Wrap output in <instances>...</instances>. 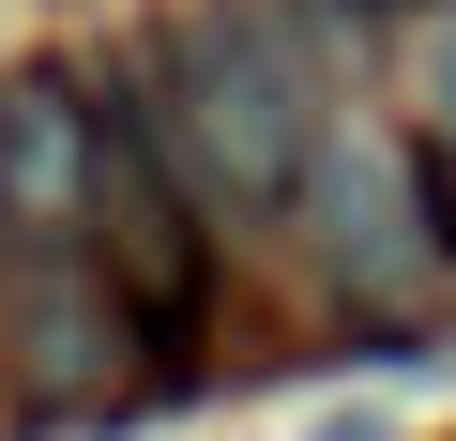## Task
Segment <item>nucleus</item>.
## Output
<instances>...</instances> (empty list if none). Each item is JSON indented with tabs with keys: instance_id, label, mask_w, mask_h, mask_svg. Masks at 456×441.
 <instances>
[{
	"instance_id": "obj_1",
	"label": "nucleus",
	"mask_w": 456,
	"mask_h": 441,
	"mask_svg": "<svg viewBox=\"0 0 456 441\" xmlns=\"http://www.w3.org/2000/svg\"><path fill=\"white\" fill-rule=\"evenodd\" d=\"M183 107H198V183H213V213H274V198L320 167V92H305V61L274 46V16H244V0H213V16L183 31Z\"/></svg>"
},
{
	"instance_id": "obj_2",
	"label": "nucleus",
	"mask_w": 456,
	"mask_h": 441,
	"mask_svg": "<svg viewBox=\"0 0 456 441\" xmlns=\"http://www.w3.org/2000/svg\"><path fill=\"white\" fill-rule=\"evenodd\" d=\"M92 107H77V77H0V229H77V213H92Z\"/></svg>"
},
{
	"instance_id": "obj_3",
	"label": "nucleus",
	"mask_w": 456,
	"mask_h": 441,
	"mask_svg": "<svg viewBox=\"0 0 456 441\" xmlns=\"http://www.w3.org/2000/svg\"><path fill=\"white\" fill-rule=\"evenodd\" d=\"M335 213H350V229H335V259H350L365 290H395V274H411V229H395V183H380L365 152L335 167Z\"/></svg>"
},
{
	"instance_id": "obj_4",
	"label": "nucleus",
	"mask_w": 456,
	"mask_h": 441,
	"mask_svg": "<svg viewBox=\"0 0 456 441\" xmlns=\"http://www.w3.org/2000/svg\"><path fill=\"white\" fill-rule=\"evenodd\" d=\"M31 335H46V350H31V380H46V396H92V305H77V290H46V305H31Z\"/></svg>"
},
{
	"instance_id": "obj_5",
	"label": "nucleus",
	"mask_w": 456,
	"mask_h": 441,
	"mask_svg": "<svg viewBox=\"0 0 456 441\" xmlns=\"http://www.w3.org/2000/svg\"><path fill=\"white\" fill-rule=\"evenodd\" d=\"M426 229H441V259H456V137L426 152Z\"/></svg>"
},
{
	"instance_id": "obj_6",
	"label": "nucleus",
	"mask_w": 456,
	"mask_h": 441,
	"mask_svg": "<svg viewBox=\"0 0 456 441\" xmlns=\"http://www.w3.org/2000/svg\"><path fill=\"white\" fill-rule=\"evenodd\" d=\"M426 92H441V122H456V16L426 31Z\"/></svg>"
},
{
	"instance_id": "obj_7",
	"label": "nucleus",
	"mask_w": 456,
	"mask_h": 441,
	"mask_svg": "<svg viewBox=\"0 0 456 441\" xmlns=\"http://www.w3.org/2000/svg\"><path fill=\"white\" fill-rule=\"evenodd\" d=\"M305 441H395V426H380V411H335V426H305Z\"/></svg>"
}]
</instances>
